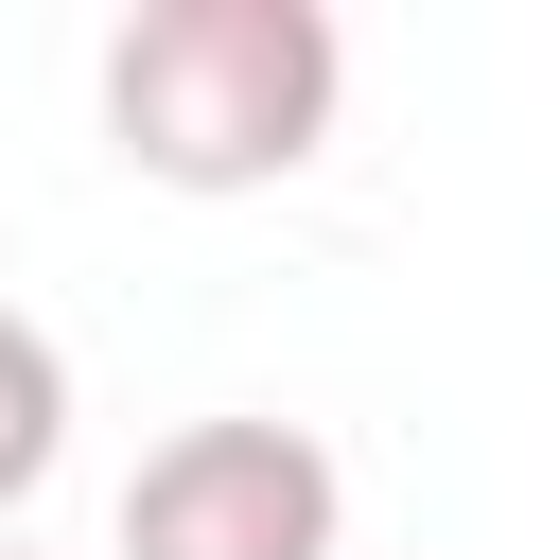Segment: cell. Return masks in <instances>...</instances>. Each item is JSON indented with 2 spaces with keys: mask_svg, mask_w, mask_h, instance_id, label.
<instances>
[{
  "mask_svg": "<svg viewBox=\"0 0 560 560\" xmlns=\"http://www.w3.org/2000/svg\"><path fill=\"white\" fill-rule=\"evenodd\" d=\"M332 455L298 420H175L122 472V560H332Z\"/></svg>",
  "mask_w": 560,
  "mask_h": 560,
  "instance_id": "7a4b0ae2",
  "label": "cell"
},
{
  "mask_svg": "<svg viewBox=\"0 0 560 560\" xmlns=\"http://www.w3.org/2000/svg\"><path fill=\"white\" fill-rule=\"evenodd\" d=\"M350 35L315 0H140L105 35V140L158 192H262L332 140Z\"/></svg>",
  "mask_w": 560,
  "mask_h": 560,
  "instance_id": "6da1fadb",
  "label": "cell"
},
{
  "mask_svg": "<svg viewBox=\"0 0 560 560\" xmlns=\"http://www.w3.org/2000/svg\"><path fill=\"white\" fill-rule=\"evenodd\" d=\"M52 455H70V350L0 298V525L52 490Z\"/></svg>",
  "mask_w": 560,
  "mask_h": 560,
  "instance_id": "3957f363",
  "label": "cell"
}]
</instances>
